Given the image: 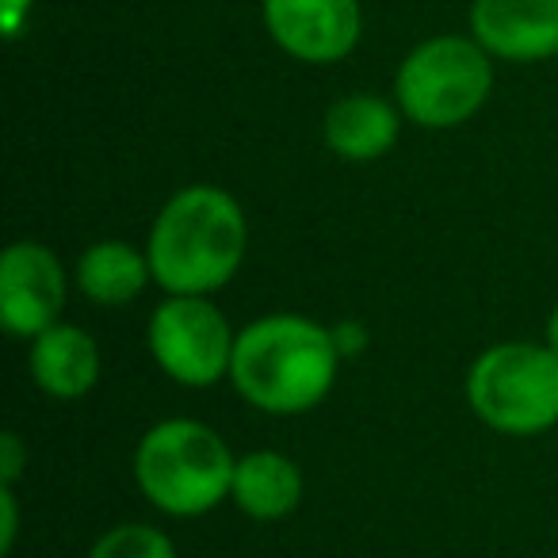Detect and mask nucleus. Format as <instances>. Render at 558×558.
Here are the masks:
<instances>
[{
    "label": "nucleus",
    "instance_id": "f257e3e1",
    "mask_svg": "<svg viewBox=\"0 0 558 558\" xmlns=\"http://www.w3.org/2000/svg\"><path fill=\"white\" fill-rule=\"evenodd\" d=\"M245 253V207L218 184L172 192L146 238L154 283L165 295H215L241 271Z\"/></svg>",
    "mask_w": 558,
    "mask_h": 558
},
{
    "label": "nucleus",
    "instance_id": "f03ea898",
    "mask_svg": "<svg viewBox=\"0 0 558 558\" xmlns=\"http://www.w3.org/2000/svg\"><path fill=\"white\" fill-rule=\"evenodd\" d=\"M341 364L333 326L306 314H264L238 333L230 383L253 410L299 417L326 402Z\"/></svg>",
    "mask_w": 558,
    "mask_h": 558
},
{
    "label": "nucleus",
    "instance_id": "7ed1b4c3",
    "mask_svg": "<svg viewBox=\"0 0 558 558\" xmlns=\"http://www.w3.org/2000/svg\"><path fill=\"white\" fill-rule=\"evenodd\" d=\"M238 456L218 428L169 417L146 428L134 448V482L157 512L177 520L207 517L230 501Z\"/></svg>",
    "mask_w": 558,
    "mask_h": 558
},
{
    "label": "nucleus",
    "instance_id": "20e7f679",
    "mask_svg": "<svg viewBox=\"0 0 558 558\" xmlns=\"http://www.w3.org/2000/svg\"><path fill=\"white\" fill-rule=\"evenodd\" d=\"M494 93V58L474 35H433L398 62L395 100L413 126L451 131L474 119Z\"/></svg>",
    "mask_w": 558,
    "mask_h": 558
},
{
    "label": "nucleus",
    "instance_id": "39448f33",
    "mask_svg": "<svg viewBox=\"0 0 558 558\" xmlns=\"http://www.w3.org/2000/svg\"><path fill=\"white\" fill-rule=\"evenodd\" d=\"M474 417L501 436H539L558 425V352L547 341L489 344L466 372Z\"/></svg>",
    "mask_w": 558,
    "mask_h": 558
},
{
    "label": "nucleus",
    "instance_id": "423d86ee",
    "mask_svg": "<svg viewBox=\"0 0 558 558\" xmlns=\"http://www.w3.org/2000/svg\"><path fill=\"white\" fill-rule=\"evenodd\" d=\"M146 344L177 387L207 390L230 379L238 333L210 295H165L149 318Z\"/></svg>",
    "mask_w": 558,
    "mask_h": 558
},
{
    "label": "nucleus",
    "instance_id": "0eeeda50",
    "mask_svg": "<svg viewBox=\"0 0 558 558\" xmlns=\"http://www.w3.org/2000/svg\"><path fill=\"white\" fill-rule=\"evenodd\" d=\"M268 39L303 65H337L364 39L360 0H260Z\"/></svg>",
    "mask_w": 558,
    "mask_h": 558
},
{
    "label": "nucleus",
    "instance_id": "6e6552de",
    "mask_svg": "<svg viewBox=\"0 0 558 558\" xmlns=\"http://www.w3.org/2000/svg\"><path fill=\"white\" fill-rule=\"evenodd\" d=\"M70 276L62 256L43 241H12L0 256V326L12 337H39L62 322Z\"/></svg>",
    "mask_w": 558,
    "mask_h": 558
},
{
    "label": "nucleus",
    "instance_id": "1a4fd4ad",
    "mask_svg": "<svg viewBox=\"0 0 558 558\" xmlns=\"http://www.w3.org/2000/svg\"><path fill=\"white\" fill-rule=\"evenodd\" d=\"M471 35L494 62L558 58V0H471Z\"/></svg>",
    "mask_w": 558,
    "mask_h": 558
},
{
    "label": "nucleus",
    "instance_id": "9d476101",
    "mask_svg": "<svg viewBox=\"0 0 558 558\" xmlns=\"http://www.w3.org/2000/svg\"><path fill=\"white\" fill-rule=\"evenodd\" d=\"M402 119L405 116L398 108V100H387V96L375 93H349L326 108L322 142L341 161H379V157H387L398 146Z\"/></svg>",
    "mask_w": 558,
    "mask_h": 558
},
{
    "label": "nucleus",
    "instance_id": "9b49d317",
    "mask_svg": "<svg viewBox=\"0 0 558 558\" xmlns=\"http://www.w3.org/2000/svg\"><path fill=\"white\" fill-rule=\"evenodd\" d=\"M27 367H32L35 387L47 398L77 402L93 395V387L100 383V344L88 329L73 322H54L39 337H32Z\"/></svg>",
    "mask_w": 558,
    "mask_h": 558
},
{
    "label": "nucleus",
    "instance_id": "f8f14e48",
    "mask_svg": "<svg viewBox=\"0 0 558 558\" xmlns=\"http://www.w3.org/2000/svg\"><path fill=\"white\" fill-rule=\"evenodd\" d=\"M303 497H306L303 466L291 456H283V451H276V448L238 456L230 501L238 505L248 520H260V524L283 520L303 505Z\"/></svg>",
    "mask_w": 558,
    "mask_h": 558
},
{
    "label": "nucleus",
    "instance_id": "ddd939ff",
    "mask_svg": "<svg viewBox=\"0 0 558 558\" xmlns=\"http://www.w3.org/2000/svg\"><path fill=\"white\" fill-rule=\"evenodd\" d=\"M73 279L85 299L100 306H126L154 283L146 248L131 241H96L77 256Z\"/></svg>",
    "mask_w": 558,
    "mask_h": 558
},
{
    "label": "nucleus",
    "instance_id": "4468645a",
    "mask_svg": "<svg viewBox=\"0 0 558 558\" xmlns=\"http://www.w3.org/2000/svg\"><path fill=\"white\" fill-rule=\"evenodd\" d=\"M88 558H180L177 543L169 539V532L146 524V520H126L116 524L93 543Z\"/></svg>",
    "mask_w": 558,
    "mask_h": 558
},
{
    "label": "nucleus",
    "instance_id": "2eb2a0df",
    "mask_svg": "<svg viewBox=\"0 0 558 558\" xmlns=\"http://www.w3.org/2000/svg\"><path fill=\"white\" fill-rule=\"evenodd\" d=\"M20 539V497L16 486H0V555L9 558Z\"/></svg>",
    "mask_w": 558,
    "mask_h": 558
},
{
    "label": "nucleus",
    "instance_id": "dca6fc26",
    "mask_svg": "<svg viewBox=\"0 0 558 558\" xmlns=\"http://www.w3.org/2000/svg\"><path fill=\"white\" fill-rule=\"evenodd\" d=\"M27 466V448L16 433L0 436V486H16Z\"/></svg>",
    "mask_w": 558,
    "mask_h": 558
},
{
    "label": "nucleus",
    "instance_id": "f3484780",
    "mask_svg": "<svg viewBox=\"0 0 558 558\" xmlns=\"http://www.w3.org/2000/svg\"><path fill=\"white\" fill-rule=\"evenodd\" d=\"M333 341H337V349H341V356L344 360H352V356H360V352L367 349V341H372V333H367V326L364 322H356V318H341L333 326Z\"/></svg>",
    "mask_w": 558,
    "mask_h": 558
},
{
    "label": "nucleus",
    "instance_id": "a211bd4d",
    "mask_svg": "<svg viewBox=\"0 0 558 558\" xmlns=\"http://www.w3.org/2000/svg\"><path fill=\"white\" fill-rule=\"evenodd\" d=\"M32 9H35V0H0V27H4L9 39H20V32H24L27 20H32Z\"/></svg>",
    "mask_w": 558,
    "mask_h": 558
},
{
    "label": "nucleus",
    "instance_id": "6ab92c4d",
    "mask_svg": "<svg viewBox=\"0 0 558 558\" xmlns=\"http://www.w3.org/2000/svg\"><path fill=\"white\" fill-rule=\"evenodd\" d=\"M543 341H547L550 349L558 352V306L550 311V318H547V337H543Z\"/></svg>",
    "mask_w": 558,
    "mask_h": 558
}]
</instances>
